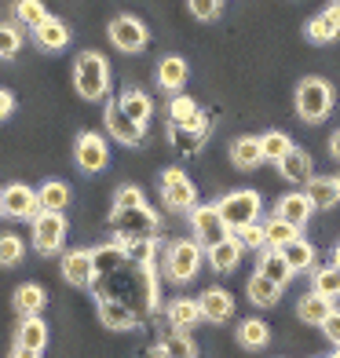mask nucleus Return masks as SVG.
<instances>
[{
    "mask_svg": "<svg viewBox=\"0 0 340 358\" xmlns=\"http://www.w3.org/2000/svg\"><path fill=\"white\" fill-rule=\"evenodd\" d=\"M73 85L85 99H103L110 88V66L99 52H80L73 62Z\"/></svg>",
    "mask_w": 340,
    "mask_h": 358,
    "instance_id": "1",
    "label": "nucleus"
},
{
    "mask_svg": "<svg viewBox=\"0 0 340 358\" xmlns=\"http://www.w3.org/2000/svg\"><path fill=\"white\" fill-rule=\"evenodd\" d=\"M330 110H333V88H330V80H322V77L300 80V88H297V113H300V121L318 124V121L330 117Z\"/></svg>",
    "mask_w": 340,
    "mask_h": 358,
    "instance_id": "2",
    "label": "nucleus"
},
{
    "mask_svg": "<svg viewBox=\"0 0 340 358\" xmlns=\"http://www.w3.org/2000/svg\"><path fill=\"white\" fill-rule=\"evenodd\" d=\"M216 208L231 231H241V227H253L260 220V194L256 190H231L216 201Z\"/></svg>",
    "mask_w": 340,
    "mask_h": 358,
    "instance_id": "3",
    "label": "nucleus"
},
{
    "mask_svg": "<svg viewBox=\"0 0 340 358\" xmlns=\"http://www.w3.org/2000/svg\"><path fill=\"white\" fill-rule=\"evenodd\" d=\"M157 227L161 223L154 216V208H147V205H139V208H113V216H110V231L118 238H154Z\"/></svg>",
    "mask_w": 340,
    "mask_h": 358,
    "instance_id": "4",
    "label": "nucleus"
},
{
    "mask_svg": "<svg viewBox=\"0 0 340 358\" xmlns=\"http://www.w3.org/2000/svg\"><path fill=\"white\" fill-rule=\"evenodd\" d=\"M201 252H205V245H201L198 238L176 241V245L169 249V256H165L169 278H172V282H190L194 274H198V267H201Z\"/></svg>",
    "mask_w": 340,
    "mask_h": 358,
    "instance_id": "5",
    "label": "nucleus"
},
{
    "mask_svg": "<svg viewBox=\"0 0 340 358\" xmlns=\"http://www.w3.org/2000/svg\"><path fill=\"white\" fill-rule=\"evenodd\" d=\"M161 201L176 208V213H183V208L198 205V187L183 169H165L161 172Z\"/></svg>",
    "mask_w": 340,
    "mask_h": 358,
    "instance_id": "6",
    "label": "nucleus"
},
{
    "mask_svg": "<svg viewBox=\"0 0 340 358\" xmlns=\"http://www.w3.org/2000/svg\"><path fill=\"white\" fill-rule=\"evenodd\" d=\"M190 223H194V238H198L205 249H213V245H220V241L231 238V227L223 223L216 205H194L190 208Z\"/></svg>",
    "mask_w": 340,
    "mask_h": 358,
    "instance_id": "7",
    "label": "nucleus"
},
{
    "mask_svg": "<svg viewBox=\"0 0 340 358\" xmlns=\"http://www.w3.org/2000/svg\"><path fill=\"white\" fill-rule=\"evenodd\" d=\"M205 139H208V117L201 110H198V117H194L190 124H169V143H172V150L183 154V157L198 154L205 146Z\"/></svg>",
    "mask_w": 340,
    "mask_h": 358,
    "instance_id": "8",
    "label": "nucleus"
},
{
    "mask_svg": "<svg viewBox=\"0 0 340 358\" xmlns=\"http://www.w3.org/2000/svg\"><path fill=\"white\" fill-rule=\"evenodd\" d=\"M62 238H66V220H62V213H41L34 220V249L52 256L62 249Z\"/></svg>",
    "mask_w": 340,
    "mask_h": 358,
    "instance_id": "9",
    "label": "nucleus"
},
{
    "mask_svg": "<svg viewBox=\"0 0 340 358\" xmlns=\"http://www.w3.org/2000/svg\"><path fill=\"white\" fill-rule=\"evenodd\" d=\"M73 157H77V169L80 172H103L110 150H106V139L99 132H80L77 146H73Z\"/></svg>",
    "mask_w": 340,
    "mask_h": 358,
    "instance_id": "10",
    "label": "nucleus"
},
{
    "mask_svg": "<svg viewBox=\"0 0 340 358\" xmlns=\"http://www.w3.org/2000/svg\"><path fill=\"white\" fill-rule=\"evenodd\" d=\"M0 198H4V216H15V220H29V223H34V220L44 213L37 190H29V187H22V183H11L8 190H0Z\"/></svg>",
    "mask_w": 340,
    "mask_h": 358,
    "instance_id": "11",
    "label": "nucleus"
},
{
    "mask_svg": "<svg viewBox=\"0 0 340 358\" xmlns=\"http://www.w3.org/2000/svg\"><path fill=\"white\" fill-rule=\"evenodd\" d=\"M110 41L113 48H121V52H143L147 48V26L132 15H118V19L110 22Z\"/></svg>",
    "mask_w": 340,
    "mask_h": 358,
    "instance_id": "12",
    "label": "nucleus"
},
{
    "mask_svg": "<svg viewBox=\"0 0 340 358\" xmlns=\"http://www.w3.org/2000/svg\"><path fill=\"white\" fill-rule=\"evenodd\" d=\"M143 128H147V124L132 121L118 103H110V106H106V132L118 139V143H125V146H139V143H143Z\"/></svg>",
    "mask_w": 340,
    "mask_h": 358,
    "instance_id": "13",
    "label": "nucleus"
},
{
    "mask_svg": "<svg viewBox=\"0 0 340 358\" xmlns=\"http://www.w3.org/2000/svg\"><path fill=\"white\" fill-rule=\"evenodd\" d=\"M99 322L106 325V329H136V322H139V315H136V307L132 303H125V300H118V296H99Z\"/></svg>",
    "mask_w": 340,
    "mask_h": 358,
    "instance_id": "14",
    "label": "nucleus"
},
{
    "mask_svg": "<svg viewBox=\"0 0 340 358\" xmlns=\"http://www.w3.org/2000/svg\"><path fill=\"white\" fill-rule=\"evenodd\" d=\"M278 176L285 179V183H300L307 187V179L315 176V165H311V154L300 150V146H293L282 161H278Z\"/></svg>",
    "mask_w": 340,
    "mask_h": 358,
    "instance_id": "15",
    "label": "nucleus"
},
{
    "mask_svg": "<svg viewBox=\"0 0 340 358\" xmlns=\"http://www.w3.org/2000/svg\"><path fill=\"white\" fill-rule=\"evenodd\" d=\"M62 274H66V282L77 285V289L95 285V264H92V252H85V249L66 252V259H62Z\"/></svg>",
    "mask_w": 340,
    "mask_h": 358,
    "instance_id": "16",
    "label": "nucleus"
},
{
    "mask_svg": "<svg viewBox=\"0 0 340 358\" xmlns=\"http://www.w3.org/2000/svg\"><path fill=\"white\" fill-rule=\"evenodd\" d=\"M311 213H315V208H311V201H307V194H300V190L282 194L278 205H274V216L285 220V223H293L297 231H300V227H304L307 220H311Z\"/></svg>",
    "mask_w": 340,
    "mask_h": 358,
    "instance_id": "17",
    "label": "nucleus"
},
{
    "mask_svg": "<svg viewBox=\"0 0 340 358\" xmlns=\"http://www.w3.org/2000/svg\"><path fill=\"white\" fill-rule=\"evenodd\" d=\"M304 194H307V201H311V208H322V213L340 201V187H337L333 176H311L307 187H304Z\"/></svg>",
    "mask_w": 340,
    "mask_h": 358,
    "instance_id": "18",
    "label": "nucleus"
},
{
    "mask_svg": "<svg viewBox=\"0 0 340 358\" xmlns=\"http://www.w3.org/2000/svg\"><path fill=\"white\" fill-rule=\"evenodd\" d=\"M198 307H201V318L205 322H216V325L234 315V300H231V292H223V289H205Z\"/></svg>",
    "mask_w": 340,
    "mask_h": 358,
    "instance_id": "19",
    "label": "nucleus"
},
{
    "mask_svg": "<svg viewBox=\"0 0 340 358\" xmlns=\"http://www.w3.org/2000/svg\"><path fill=\"white\" fill-rule=\"evenodd\" d=\"M333 311H337L333 300L322 296V292H307V296H300V303H297V315H300L304 325H326V318Z\"/></svg>",
    "mask_w": 340,
    "mask_h": 358,
    "instance_id": "20",
    "label": "nucleus"
},
{
    "mask_svg": "<svg viewBox=\"0 0 340 358\" xmlns=\"http://www.w3.org/2000/svg\"><path fill=\"white\" fill-rule=\"evenodd\" d=\"M92 264H95V278H110V274L125 271V267H128V259H125L121 241H113V245H99V249H92Z\"/></svg>",
    "mask_w": 340,
    "mask_h": 358,
    "instance_id": "21",
    "label": "nucleus"
},
{
    "mask_svg": "<svg viewBox=\"0 0 340 358\" xmlns=\"http://www.w3.org/2000/svg\"><path fill=\"white\" fill-rule=\"evenodd\" d=\"M256 271H260L264 278H271L278 289H282V285H289V278L297 274L293 267L285 264V256H282L278 249H264V256H260V267H256Z\"/></svg>",
    "mask_w": 340,
    "mask_h": 358,
    "instance_id": "22",
    "label": "nucleus"
},
{
    "mask_svg": "<svg viewBox=\"0 0 340 358\" xmlns=\"http://www.w3.org/2000/svg\"><path fill=\"white\" fill-rule=\"evenodd\" d=\"M260 161H264L260 139H253V136H241V139H234V146H231V165H234V169L249 172V169L260 165Z\"/></svg>",
    "mask_w": 340,
    "mask_h": 358,
    "instance_id": "23",
    "label": "nucleus"
},
{
    "mask_svg": "<svg viewBox=\"0 0 340 358\" xmlns=\"http://www.w3.org/2000/svg\"><path fill=\"white\" fill-rule=\"evenodd\" d=\"M118 106H121L132 121H139V124H147V121H150V113H154L150 95H147V92H139V88H125V92H121V99H118Z\"/></svg>",
    "mask_w": 340,
    "mask_h": 358,
    "instance_id": "24",
    "label": "nucleus"
},
{
    "mask_svg": "<svg viewBox=\"0 0 340 358\" xmlns=\"http://www.w3.org/2000/svg\"><path fill=\"white\" fill-rule=\"evenodd\" d=\"M34 37H37V44L44 48V52H62V48L70 44V29H66V22L48 19V22H41L34 29Z\"/></svg>",
    "mask_w": 340,
    "mask_h": 358,
    "instance_id": "25",
    "label": "nucleus"
},
{
    "mask_svg": "<svg viewBox=\"0 0 340 358\" xmlns=\"http://www.w3.org/2000/svg\"><path fill=\"white\" fill-rule=\"evenodd\" d=\"M157 85L165 92H180L187 85V62L180 55H169L157 62Z\"/></svg>",
    "mask_w": 340,
    "mask_h": 358,
    "instance_id": "26",
    "label": "nucleus"
},
{
    "mask_svg": "<svg viewBox=\"0 0 340 358\" xmlns=\"http://www.w3.org/2000/svg\"><path fill=\"white\" fill-rule=\"evenodd\" d=\"M208 252V264H213V271H234L238 267V259H241V241L231 234L227 241H220V245H213V249H205Z\"/></svg>",
    "mask_w": 340,
    "mask_h": 358,
    "instance_id": "27",
    "label": "nucleus"
},
{
    "mask_svg": "<svg viewBox=\"0 0 340 358\" xmlns=\"http://www.w3.org/2000/svg\"><path fill=\"white\" fill-rule=\"evenodd\" d=\"M121 249L132 267H150L157 256V241L154 238H121Z\"/></svg>",
    "mask_w": 340,
    "mask_h": 358,
    "instance_id": "28",
    "label": "nucleus"
},
{
    "mask_svg": "<svg viewBox=\"0 0 340 358\" xmlns=\"http://www.w3.org/2000/svg\"><path fill=\"white\" fill-rule=\"evenodd\" d=\"M304 34H307V41H311V44H330V41L340 34V19H337V15H333L330 8H326L322 15H315V19L307 22Z\"/></svg>",
    "mask_w": 340,
    "mask_h": 358,
    "instance_id": "29",
    "label": "nucleus"
},
{
    "mask_svg": "<svg viewBox=\"0 0 340 358\" xmlns=\"http://www.w3.org/2000/svg\"><path fill=\"white\" fill-rule=\"evenodd\" d=\"M198 322H201L198 300H172V303H169V325H172V329L187 333L190 325H198Z\"/></svg>",
    "mask_w": 340,
    "mask_h": 358,
    "instance_id": "30",
    "label": "nucleus"
},
{
    "mask_svg": "<svg viewBox=\"0 0 340 358\" xmlns=\"http://www.w3.org/2000/svg\"><path fill=\"white\" fill-rule=\"evenodd\" d=\"M37 198H41L44 213H62V208L70 205V187L62 183V179H48V183L37 190Z\"/></svg>",
    "mask_w": 340,
    "mask_h": 358,
    "instance_id": "31",
    "label": "nucleus"
},
{
    "mask_svg": "<svg viewBox=\"0 0 340 358\" xmlns=\"http://www.w3.org/2000/svg\"><path fill=\"white\" fill-rule=\"evenodd\" d=\"M278 252L285 256V264L293 267L297 274L315 267V249H311V241H304V238H293V241H289V245H282Z\"/></svg>",
    "mask_w": 340,
    "mask_h": 358,
    "instance_id": "32",
    "label": "nucleus"
},
{
    "mask_svg": "<svg viewBox=\"0 0 340 358\" xmlns=\"http://www.w3.org/2000/svg\"><path fill=\"white\" fill-rule=\"evenodd\" d=\"M44 344H48V325L41 322V315H34V318H22V325H19V344H15V348L44 351Z\"/></svg>",
    "mask_w": 340,
    "mask_h": 358,
    "instance_id": "33",
    "label": "nucleus"
},
{
    "mask_svg": "<svg viewBox=\"0 0 340 358\" xmlns=\"http://www.w3.org/2000/svg\"><path fill=\"white\" fill-rule=\"evenodd\" d=\"M44 303H48V296H44V289H41V285H22L19 292H15V311H19L22 318L41 315V311H44Z\"/></svg>",
    "mask_w": 340,
    "mask_h": 358,
    "instance_id": "34",
    "label": "nucleus"
},
{
    "mask_svg": "<svg viewBox=\"0 0 340 358\" xmlns=\"http://www.w3.org/2000/svg\"><path fill=\"white\" fill-rule=\"evenodd\" d=\"M271 340V333H267V322H260V318H246L238 325V344L246 348V351H256V348H264Z\"/></svg>",
    "mask_w": 340,
    "mask_h": 358,
    "instance_id": "35",
    "label": "nucleus"
},
{
    "mask_svg": "<svg viewBox=\"0 0 340 358\" xmlns=\"http://www.w3.org/2000/svg\"><path fill=\"white\" fill-rule=\"evenodd\" d=\"M278 285H274L271 278H264L260 271H253V278H249V300L256 303V307H274L278 303Z\"/></svg>",
    "mask_w": 340,
    "mask_h": 358,
    "instance_id": "36",
    "label": "nucleus"
},
{
    "mask_svg": "<svg viewBox=\"0 0 340 358\" xmlns=\"http://www.w3.org/2000/svg\"><path fill=\"white\" fill-rule=\"evenodd\" d=\"M264 234H267V249H282V245H289L293 238H300L297 227L285 223V220H278V216H271V220L264 223Z\"/></svg>",
    "mask_w": 340,
    "mask_h": 358,
    "instance_id": "37",
    "label": "nucleus"
},
{
    "mask_svg": "<svg viewBox=\"0 0 340 358\" xmlns=\"http://www.w3.org/2000/svg\"><path fill=\"white\" fill-rule=\"evenodd\" d=\"M161 358H194V344H190V336L187 333H169L165 340H161V348H157Z\"/></svg>",
    "mask_w": 340,
    "mask_h": 358,
    "instance_id": "38",
    "label": "nucleus"
},
{
    "mask_svg": "<svg viewBox=\"0 0 340 358\" xmlns=\"http://www.w3.org/2000/svg\"><path fill=\"white\" fill-rule=\"evenodd\" d=\"M15 19H19L22 26H29V29H37L41 22L52 19V15H48V8L41 4V0H19V4H15Z\"/></svg>",
    "mask_w": 340,
    "mask_h": 358,
    "instance_id": "39",
    "label": "nucleus"
},
{
    "mask_svg": "<svg viewBox=\"0 0 340 358\" xmlns=\"http://www.w3.org/2000/svg\"><path fill=\"white\" fill-rule=\"evenodd\" d=\"M260 150H264V161H278L293 150V143H289V136L285 132H267V136H260Z\"/></svg>",
    "mask_w": 340,
    "mask_h": 358,
    "instance_id": "40",
    "label": "nucleus"
},
{
    "mask_svg": "<svg viewBox=\"0 0 340 358\" xmlns=\"http://www.w3.org/2000/svg\"><path fill=\"white\" fill-rule=\"evenodd\" d=\"M315 292H322V296H340V267L330 264V267H318L315 271Z\"/></svg>",
    "mask_w": 340,
    "mask_h": 358,
    "instance_id": "41",
    "label": "nucleus"
},
{
    "mask_svg": "<svg viewBox=\"0 0 340 358\" xmlns=\"http://www.w3.org/2000/svg\"><path fill=\"white\" fill-rule=\"evenodd\" d=\"M22 241H19V234H0V267H15L22 259Z\"/></svg>",
    "mask_w": 340,
    "mask_h": 358,
    "instance_id": "42",
    "label": "nucleus"
},
{
    "mask_svg": "<svg viewBox=\"0 0 340 358\" xmlns=\"http://www.w3.org/2000/svg\"><path fill=\"white\" fill-rule=\"evenodd\" d=\"M169 117H172V124H190L198 117V106H194V99H187V95H176L169 103Z\"/></svg>",
    "mask_w": 340,
    "mask_h": 358,
    "instance_id": "43",
    "label": "nucleus"
},
{
    "mask_svg": "<svg viewBox=\"0 0 340 358\" xmlns=\"http://www.w3.org/2000/svg\"><path fill=\"white\" fill-rule=\"evenodd\" d=\"M231 234L241 241V249H267V234H264V227H260V223L241 227V231H231Z\"/></svg>",
    "mask_w": 340,
    "mask_h": 358,
    "instance_id": "44",
    "label": "nucleus"
},
{
    "mask_svg": "<svg viewBox=\"0 0 340 358\" xmlns=\"http://www.w3.org/2000/svg\"><path fill=\"white\" fill-rule=\"evenodd\" d=\"M187 4H190V15L201 19V22H213L216 15L223 11V0H187Z\"/></svg>",
    "mask_w": 340,
    "mask_h": 358,
    "instance_id": "45",
    "label": "nucleus"
},
{
    "mask_svg": "<svg viewBox=\"0 0 340 358\" xmlns=\"http://www.w3.org/2000/svg\"><path fill=\"white\" fill-rule=\"evenodd\" d=\"M22 48V34L15 26H0V59H11Z\"/></svg>",
    "mask_w": 340,
    "mask_h": 358,
    "instance_id": "46",
    "label": "nucleus"
},
{
    "mask_svg": "<svg viewBox=\"0 0 340 358\" xmlns=\"http://www.w3.org/2000/svg\"><path fill=\"white\" fill-rule=\"evenodd\" d=\"M139 205H147V198H143L139 187H121L118 198H113V208H139Z\"/></svg>",
    "mask_w": 340,
    "mask_h": 358,
    "instance_id": "47",
    "label": "nucleus"
},
{
    "mask_svg": "<svg viewBox=\"0 0 340 358\" xmlns=\"http://www.w3.org/2000/svg\"><path fill=\"white\" fill-rule=\"evenodd\" d=\"M322 333H326V336L333 340V344L340 348V311H333V315L326 318V325H322Z\"/></svg>",
    "mask_w": 340,
    "mask_h": 358,
    "instance_id": "48",
    "label": "nucleus"
},
{
    "mask_svg": "<svg viewBox=\"0 0 340 358\" xmlns=\"http://www.w3.org/2000/svg\"><path fill=\"white\" fill-rule=\"evenodd\" d=\"M11 110H15V99H11V92H4V88H0V121H4Z\"/></svg>",
    "mask_w": 340,
    "mask_h": 358,
    "instance_id": "49",
    "label": "nucleus"
},
{
    "mask_svg": "<svg viewBox=\"0 0 340 358\" xmlns=\"http://www.w3.org/2000/svg\"><path fill=\"white\" fill-rule=\"evenodd\" d=\"M330 154H333V157L340 161V128H337V132L330 136Z\"/></svg>",
    "mask_w": 340,
    "mask_h": 358,
    "instance_id": "50",
    "label": "nucleus"
},
{
    "mask_svg": "<svg viewBox=\"0 0 340 358\" xmlns=\"http://www.w3.org/2000/svg\"><path fill=\"white\" fill-rule=\"evenodd\" d=\"M11 358H41V351H29V348H15Z\"/></svg>",
    "mask_w": 340,
    "mask_h": 358,
    "instance_id": "51",
    "label": "nucleus"
},
{
    "mask_svg": "<svg viewBox=\"0 0 340 358\" xmlns=\"http://www.w3.org/2000/svg\"><path fill=\"white\" fill-rule=\"evenodd\" d=\"M330 11L337 15V19H340V0H333V4H330Z\"/></svg>",
    "mask_w": 340,
    "mask_h": 358,
    "instance_id": "52",
    "label": "nucleus"
},
{
    "mask_svg": "<svg viewBox=\"0 0 340 358\" xmlns=\"http://www.w3.org/2000/svg\"><path fill=\"white\" fill-rule=\"evenodd\" d=\"M333 264H337V267H340V245H337V249H333Z\"/></svg>",
    "mask_w": 340,
    "mask_h": 358,
    "instance_id": "53",
    "label": "nucleus"
},
{
    "mask_svg": "<svg viewBox=\"0 0 340 358\" xmlns=\"http://www.w3.org/2000/svg\"><path fill=\"white\" fill-rule=\"evenodd\" d=\"M0 216H4V198H0Z\"/></svg>",
    "mask_w": 340,
    "mask_h": 358,
    "instance_id": "54",
    "label": "nucleus"
},
{
    "mask_svg": "<svg viewBox=\"0 0 340 358\" xmlns=\"http://www.w3.org/2000/svg\"><path fill=\"white\" fill-rule=\"evenodd\" d=\"M333 179H337V187H340V176H333Z\"/></svg>",
    "mask_w": 340,
    "mask_h": 358,
    "instance_id": "55",
    "label": "nucleus"
},
{
    "mask_svg": "<svg viewBox=\"0 0 340 358\" xmlns=\"http://www.w3.org/2000/svg\"><path fill=\"white\" fill-rule=\"evenodd\" d=\"M333 358H340V348H337V355H333Z\"/></svg>",
    "mask_w": 340,
    "mask_h": 358,
    "instance_id": "56",
    "label": "nucleus"
}]
</instances>
